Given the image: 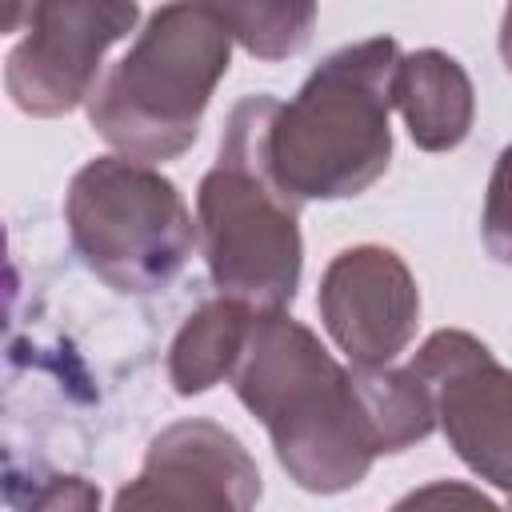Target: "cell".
<instances>
[{
  "instance_id": "6da1fadb",
  "label": "cell",
  "mask_w": 512,
  "mask_h": 512,
  "mask_svg": "<svg viewBox=\"0 0 512 512\" xmlns=\"http://www.w3.org/2000/svg\"><path fill=\"white\" fill-rule=\"evenodd\" d=\"M236 392L256 416H264L284 468L304 488L336 492L364 476L376 440L356 384L300 324L268 316L252 332V352L236 376Z\"/></svg>"
},
{
  "instance_id": "7a4b0ae2",
  "label": "cell",
  "mask_w": 512,
  "mask_h": 512,
  "mask_svg": "<svg viewBox=\"0 0 512 512\" xmlns=\"http://www.w3.org/2000/svg\"><path fill=\"white\" fill-rule=\"evenodd\" d=\"M276 116L280 104L264 96L244 100L228 120L220 164L200 188V224L216 284L268 308L292 300L300 272L296 208L272 172Z\"/></svg>"
},
{
  "instance_id": "3957f363",
  "label": "cell",
  "mask_w": 512,
  "mask_h": 512,
  "mask_svg": "<svg viewBox=\"0 0 512 512\" xmlns=\"http://www.w3.org/2000/svg\"><path fill=\"white\" fill-rule=\"evenodd\" d=\"M392 40L332 56L280 108L272 128V172L288 196H352L388 164V76Z\"/></svg>"
},
{
  "instance_id": "277c9868",
  "label": "cell",
  "mask_w": 512,
  "mask_h": 512,
  "mask_svg": "<svg viewBox=\"0 0 512 512\" xmlns=\"http://www.w3.org/2000/svg\"><path fill=\"white\" fill-rule=\"evenodd\" d=\"M212 8H164L144 40L92 92V124L124 152L172 156L196 136L200 108L228 68V36L204 24Z\"/></svg>"
},
{
  "instance_id": "5b68a950",
  "label": "cell",
  "mask_w": 512,
  "mask_h": 512,
  "mask_svg": "<svg viewBox=\"0 0 512 512\" xmlns=\"http://www.w3.org/2000/svg\"><path fill=\"white\" fill-rule=\"evenodd\" d=\"M68 224L84 260L124 292L164 284L192 240L176 188L124 160H96L72 180Z\"/></svg>"
},
{
  "instance_id": "8992f818",
  "label": "cell",
  "mask_w": 512,
  "mask_h": 512,
  "mask_svg": "<svg viewBox=\"0 0 512 512\" xmlns=\"http://www.w3.org/2000/svg\"><path fill=\"white\" fill-rule=\"evenodd\" d=\"M412 376L428 388L456 452L512 492V372L472 336L440 332L420 348Z\"/></svg>"
},
{
  "instance_id": "52a82bcc",
  "label": "cell",
  "mask_w": 512,
  "mask_h": 512,
  "mask_svg": "<svg viewBox=\"0 0 512 512\" xmlns=\"http://www.w3.org/2000/svg\"><path fill=\"white\" fill-rule=\"evenodd\" d=\"M260 476L244 448L212 424H180L152 444L148 472L120 492L116 512H248Z\"/></svg>"
},
{
  "instance_id": "ba28073f",
  "label": "cell",
  "mask_w": 512,
  "mask_h": 512,
  "mask_svg": "<svg viewBox=\"0 0 512 512\" xmlns=\"http://www.w3.org/2000/svg\"><path fill=\"white\" fill-rule=\"evenodd\" d=\"M28 16L32 36L8 56V92L24 112L56 116L84 96L100 52L136 20V8L36 4Z\"/></svg>"
},
{
  "instance_id": "9c48e42d",
  "label": "cell",
  "mask_w": 512,
  "mask_h": 512,
  "mask_svg": "<svg viewBox=\"0 0 512 512\" xmlns=\"http://www.w3.org/2000/svg\"><path fill=\"white\" fill-rule=\"evenodd\" d=\"M320 308L336 344L360 368H376L404 348L416 320V288L392 252L356 248L328 268Z\"/></svg>"
},
{
  "instance_id": "30bf717a",
  "label": "cell",
  "mask_w": 512,
  "mask_h": 512,
  "mask_svg": "<svg viewBox=\"0 0 512 512\" xmlns=\"http://www.w3.org/2000/svg\"><path fill=\"white\" fill-rule=\"evenodd\" d=\"M396 96L412 124V140L424 148H452L468 132L472 92L456 60L420 52L396 68Z\"/></svg>"
},
{
  "instance_id": "8fae6325",
  "label": "cell",
  "mask_w": 512,
  "mask_h": 512,
  "mask_svg": "<svg viewBox=\"0 0 512 512\" xmlns=\"http://www.w3.org/2000/svg\"><path fill=\"white\" fill-rule=\"evenodd\" d=\"M244 308L240 304H212L204 308L176 340L172 348V380L180 392H200L208 388L236 356L244 340Z\"/></svg>"
},
{
  "instance_id": "7c38bea8",
  "label": "cell",
  "mask_w": 512,
  "mask_h": 512,
  "mask_svg": "<svg viewBox=\"0 0 512 512\" xmlns=\"http://www.w3.org/2000/svg\"><path fill=\"white\" fill-rule=\"evenodd\" d=\"M484 236L496 260L512 264V148L500 156L492 192H488V212H484Z\"/></svg>"
},
{
  "instance_id": "4fadbf2b",
  "label": "cell",
  "mask_w": 512,
  "mask_h": 512,
  "mask_svg": "<svg viewBox=\"0 0 512 512\" xmlns=\"http://www.w3.org/2000/svg\"><path fill=\"white\" fill-rule=\"evenodd\" d=\"M392 512H496V508L464 484H432V488H420L408 500H400Z\"/></svg>"
},
{
  "instance_id": "5bb4252c",
  "label": "cell",
  "mask_w": 512,
  "mask_h": 512,
  "mask_svg": "<svg viewBox=\"0 0 512 512\" xmlns=\"http://www.w3.org/2000/svg\"><path fill=\"white\" fill-rule=\"evenodd\" d=\"M96 488L84 480H56L24 512H96Z\"/></svg>"
},
{
  "instance_id": "9a60e30c",
  "label": "cell",
  "mask_w": 512,
  "mask_h": 512,
  "mask_svg": "<svg viewBox=\"0 0 512 512\" xmlns=\"http://www.w3.org/2000/svg\"><path fill=\"white\" fill-rule=\"evenodd\" d=\"M504 60H508V68H512V12H508V20H504Z\"/></svg>"
}]
</instances>
